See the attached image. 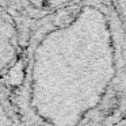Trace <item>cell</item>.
I'll return each instance as SVG.
<instances>
[{"label":"cell","mask_w":126,"mask_h":126,"mask_svg":"<svg viewBox=\"0 0 126 126\" xmlns=\"http://www.w3.org/2000/svg\"><path fill=\"white\" fill-rule=\"evenodd\" d=\"M19 30L11 12L0 3V76L8 73L19 54Z\"/></svg>","instance_id":"cell-1"},{"label":"cell","mask_w":126,"mask_h":126,"mask_svg":"<svg viewBox=\"0 0 126 126\" xmlns=\"http://www.w3.org/2000/svg\"><path fill=\"white\" fill-rule=\"evenodd\" d=\"M0 126H16L14 115L1 95H0Z\"/></svg>","instance_id":"cell-2"}]
</instances>
